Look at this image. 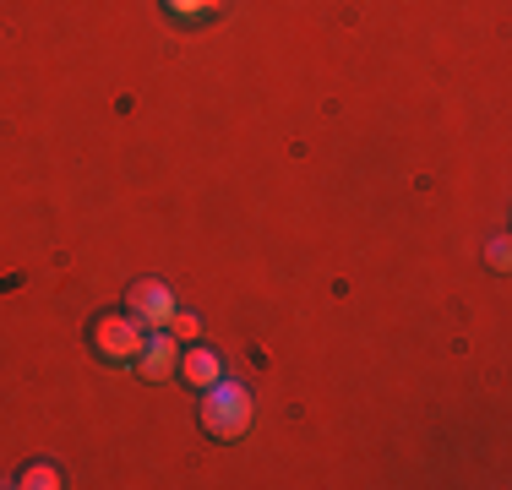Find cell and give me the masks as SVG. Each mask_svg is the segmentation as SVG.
Instances as JSON below:
<instances>
[{"mask_svg":"<svg viewBox=\"0 0 512 490\" xmlns=\"http://www.w3.org/2000/svg\"><path fill=\"white\" fill-rule=\"evenodd\" d=\"M251 414H256V403H251V392L240 387V382L218 376L213 387H202L197 420H202V431H207V436H218V441H240V436L251 431Z\"/></svg>","mask_w":512,"mask_h":490,"instance_id":"cell-1","label":"cell"},{"mask_svg":"<svg viewBox=\"0 0 512 490\" xmlns=\"http://www.w3.org/2000/svg\"><path fill=\"white\" fill-rule=\"evenodd\" d=\"M11 485H22V490H60V469H55V463H28Z\"/></svg>","mask_w":512,"mask_h":490,"instance_id":"cell-7","label":"cell"},{"mask_svg":"<svg viewBox=\"0 0 512 490\" xmlns=\"http://www.w3.org/2000/svg\"><path fill=\"white\" fill-rule=\"evenodd\" d=\"M175 371L202 392V387H213L218 376H224V360H218V349H180V365H175Z\"/></svg>","mask_w":512,"mask_h":490,"instance_id":"cell-5","label":"cell"},{"mask_svg":"<svg viewBox=\"0 0 512 490\" xmlns=\"http://www.w3.org/2000/svg\"><path fill=\"white\" fill-rule=\"evenodd\" d=\"M126 316H137L142 327H169V316H175V289L158 284V278H137V284L126 289Z\"/></svg>","mask_w":512,"mask_h":490,"instance_id":"cell-3","label":"cell"},{"mask_svg":"<svg viewBox=\"0 0 512 490\" xmlns=\"http://www.w3.org/2000/svg\"><path fill=\"white\" fill-rule=\"evenodd\" d=\"M142 338H148V327L126 311H104V316H93V327H88V349L109 365H131L142 354Z\"/></svg>","mask_w":512,"mask_h":490,"instance_id":"cell-2","label":"cell"},{"mask_svg":"<svg viewBox=\"0 0 512 490\" xmlns=\"http://www.w3.org/2000/svg\"><path fill=\"white\" fill-rule=\"evenodd\" d=\"M507 256H512V245H507V235H496L491 245H485V262H491L496 273H507Z\"/></svg>","mask_w":512,"mask_h":490,"instance_id":"cell-9","label":"cell"},{"mask_svg":"<svg viewBox=\"0 0 512 490\" xmlns=\"http://www.w3.org/2000/svg\"><path fill=\"white\" fill-rule=\"evenodd\" d=\"M169 333H175L180 343H197V338H202V316H197V311H180V305H175V316H169Z\"/></svg>","mask_w":512,"mask_h":490,"instance_id":"cell-8","label":"cell"},{"mask_svg":"<svg viewBox=\"0 0 512 490\" xmlns=\"http://www.w3.org/2000/svg\"><path fill=\"white\" fill-rule=\"evenodd\" d=\"M131 365H137L142 382H164V376H175V365H180V338L169 333V327H153V333L142 338V354H137Z\"/></svg>","mask_w":512,"mask_h":490,"instance_id":"cell-4","label":"cell"},{"mask_svg":"<svg viewBox=\"0 0 512 490\" xmlns=\"http://www.w3.org/2000/svg\"><path fill=\"white\" fill-rule=\"evenodd\" d=\"M158 6H164L180 28H197V22H213L218 11H224V0H158Z\"/></svg>","mask_w":512,"mask_h":490,"instance_id":"cell-6","label":"cell"}]
</instances>
